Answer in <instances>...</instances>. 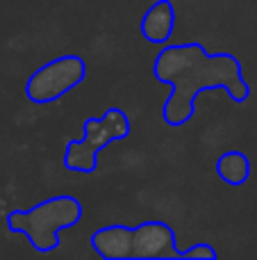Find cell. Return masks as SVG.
<instances>
[{
	"label": "cell",
	"instance_id": "6da1fadb",
	"mask_svg": "<svg viewBox=\"0 0 257 260\" xmlns=\"http://www.w3.org/2000/svg\"><path fill=\"white\" fill-rule=\"evenodd\" d=\"M153 76L159 85H171V96L162 105V121L171 128H182L194 119L200 91L223 89L239 105L250 96L239 59L232 53H207L198 41L159 46Z\"/></svg>",
	"mask_w": 257,
	"mask_h": 260
},
{
	"label": "cell",
	"instance_id": "7a4b0ae2",
	"mask_svg": "<svg viewBox=\"0 0 257 260\" xmlns=\"http://www.w3.org/2000/svg\"><path fill=\"white\" fill-rule=\"evenodd\" d=\"M84 208L73 194H57L39 201L30 210H12L5 224L12 233L25 235L30 247L39 253H53L62 247V231L80 224Z\"/></svg>",
	"mask_w": 257,
	"mask_h": 260
},
{
	"label": "cell",
	"instance_id": "3957f363",
	"mask_svg": "<svg viewBox=\"0 0 257 260\" xmlns=\"http://www.w3.org/2000/svg\"><path fill=\"white\" fill-rule=\"evenodd\" d=\"M87 78V62L75 53L59 55L41 64L25 82V96L34 105H50L80 87Z\"/></svg>",
	"mask_w": 257,
	"mask_h": 260
},
{
	"label": "cell",
	"instance_id": "277c9868",
	"mask_svg": "<svg viewBox=\"0 0 257 260\" xmlns=\"http://www.w3.org/2000/svg\"><path fill=\"white\" fill-rule=\"evenodd\" d=\"M153 258H180L176 231L164 221H144L139 226H132L130 260Z\"/></svg>",
	"mask_w": 257,
	"mask_h": 260
},
{
	"label": "cell",
	"instance_id": "5b68a950",
	"mask_svg": "<svg viewBox=\"0 0 257 260\" xmlns=\"http://www.w3.org/2000/svg\"><path fill=\"white\" fill-rule=\"evenodd\" d=\"M130 119H127L125 110L121 108H107L103 117H89L82 123V139L96 151H103L107 144L121 142V139L130 137Z\"/></svg>",
	"mask_w": 257,
	"mask_h": 260
},
{
	"label": "cell",
	"instance_id": "8992f818",
	"mask_svg": "<svg viewBox=\"0 0 257 260\" xmlns=\"http://www.w3.org/2000/svg\"><path fill=\"white\" fill-rule=\"evenodd\" d=\"M139 32L153 46L168 44L176 32V7L171 0H155L141 16Z\"/></svg>",
	"mask_w": 257,
	"mask_h": 260
},
{
	"label": "cell",
	"instance_id": "52a82bcc",
	"mask_svg": "<svg viewBox=\"0 0 257 260\" xmlns=\"http://www.w3.org/2000/svg\"><path fill=\"white\" fill-rule=\"evenodd\" d=\"M94 253L103 260H130V244H132V226L112 224L94 231L89 240Z\"/></svg>",
	"mask_w": 257,
	"mask_h": 260
},
{
	"label": "cell",
	"instance_id": "ba28073f",
	"mask_svg": "<svg viewBox=\"0 0 257 260\" xmlns=\"http://www.w3.org/2000/svg\"><path fill=\"white\" fill-rule=\"evenodd\" d=\"M98 155L100 151H96L94 146L84 142V139H68L64 146V169L73 171V174H94L98 169Z\"/></svg>",
	"mask_w": 257,
	"mask_h": 260
},
{
	"label": "cell",
	"instance_id": "9c48e42d",
	"mask_svg": "<svg viewBox=\"0 0 257 260\" xmlns=\"http://www.w3.org/2000/svg\"><path fill=\"white\" fill-rule=\"evenodd\" d=\"M217 176L230 187H239L250 178V160L241 151H226L214 162Z\"/></svg>",
	"mask_w": 257,
	"mask_h": 260
},
{
	"label": "cell",
	"instance_id": "30bf717a",
	"mask_svg": "<svg viewBox=\"0 0 257 260\" xmlns=\"http://www.w3.org/2000/svg\"><path fill=\"white\" fill-rule=\"evenodd\" d=\"M180 258H203V260H217L219 251L209 242H198L191 244L187 249H180Z\"/></svg>",
	"mask_w": 257,
	"mask_h": 260
}]
</instances>
